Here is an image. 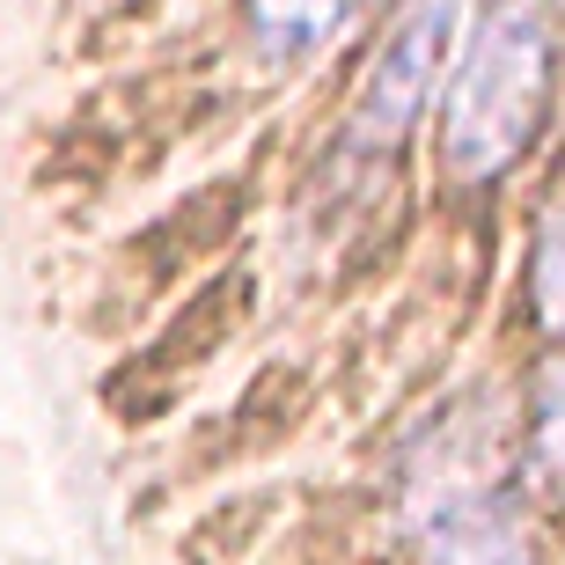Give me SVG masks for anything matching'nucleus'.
I'll return each instance as SVG.
<instances>
[{
    "label": "nucleus",
    "instance_id": "nucleus-1",
    "mask_svg": "<svg viewBox=\"0 0 565 565\" xmlns=\"http://www.w3.org/2000/svg\"><path fill=\"white\" fill-rule=\"evenodd\" d=\"M558 96V22L544 0H484L440 96V162L492 184L522 162Z\"/></svg>",
    "mask_w": 565,
    "mask_h": 565
},
{
    "label": "nucleus",
    "instance_id": "nucleus-2",
    "mask_svg": "<svg viewBox=\"0 0 565 565\" xmlns=\"http://www.w3.org/2000/svg\"><path fill=\"white\" fill-rule=\"evenodd\" d=\"M456 30H462V0H412L404 8V22L390 30V44L375 52V66H367V82L353 96V126H345V154L353 162L390 154L426 118L440 66L456 52Z\"/></svg>",
    "mask_w": 565,
    "mask_h": 565
},
{
    "label": "nucleus",
    "instance_id": "nucleus-3",
    "mask_svg": "<svg viewBox=\"0 0 565 565\" xmlns=\"http://www.w3.org/2000/svg\"><path fill=\"white\" fill-rule=\"evenodd\" d=\"M353 0H243V22H250V44L265 60L294 66V60H316L323 44L345 30Z\"/></svg>",
    "mask_w": 565,
    "mask_h": 565
},
{
    "label": "nucleus",
    "instance_id": "nucleus-4",
    "mask_svg": "<svg viewBox=\"0 0 565 565\" xmlns=\"http://www.w3.org/2000/svg\"><path fill=\"white\" fill-rule=\"evenodd\" d=\"M529 316L551 345H565V199L536 221V243H529Z\"/></svg>",
    "mask_w": 565,
    "mask_h": 565
},
{
    "label": "nucleus",
    "instance_id": "nucleus-5",
    "mask_svg": "<svg viewBox=\"0 0 565 565\" xmlns=\"http://www.w3.org/2000/svg\"><path fill=\"white\" fill-rule=\"evenodd\" d=\"M529 470H536L544 492L565 500V360H551L544 390L529 404Z\"/></svg>",
    "mask_w": 565,
    "mask_h": 565
}]
</instances>
